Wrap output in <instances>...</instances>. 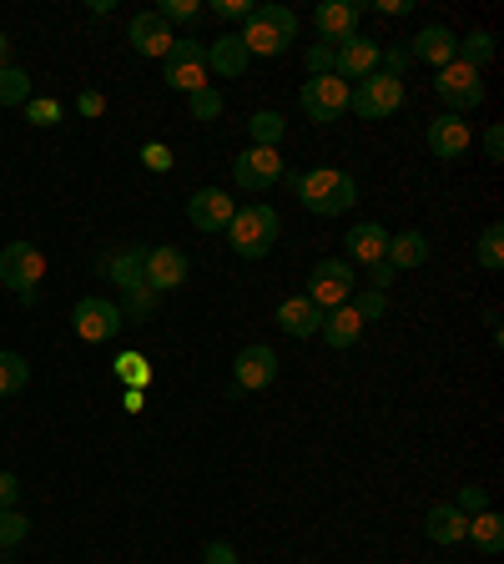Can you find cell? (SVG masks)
<instances>
[{"instance_id":"obj_29","label":"cell","mask_w":504,"mask_h":564,"mask_svg":"<svg viewBox=\"0 0 504 564\" xmlns=\"http://www.w3.org/2000/svg\"><path fill=\"white\" fill-rule=\"evenodd\" d=\"M31 101V71L21 67H0V106H26Z\"/></svg>"},{"instance_id":"obj_3","label":"cell","mask_w":504,"mask_h":564,"mask_svg":"<svg viewBox=\"0 0 504 564\" xmlns=\"http://www.w3.org/2000/svg\"><path fill=\"white\" fill-rule=\"evenodd\" d=\"M238 36L248 46V56H283L292 46V36H298V15L288 5H252Z\"/></svg>"},{"instance_id":"obj_46","label":"cell","mask_w":504,"mask_h":564,"mask_svg":"<svg viewBox=\"0 0 504 564\" xmlns=\"http://www.w3.org/2000/svg\"><path fill=\"white\" fill-rule=\"evenodd\" d=\"M15 504H21V479L0 469V509H15Z\"/></svg>"},{"instance_id":"obj_5","label":"cell","mask_w":504,"mask_h":564,"mask_svg":"<svg viewBox=\"0 0 504 564\" xmlns=\"http://www.w3.org/2000/svg\"><path fill=\"white\" fill-rule=\"evenodd\" d=\"M40 277H46V257H40V248H31V242H11V248L0 252V283H5L21 302H36Z\"/></svg>"},{"instance_id":"obj_49","label":"cell","mask_w":504,"mask_h":564,"mask_svg":"<svg viewBox=\"0 0 504 564\" xmlns=\"http://www.w3.org/2000/svg\"><path fill=\"white\" fill-rule=\"evenodd\" d=\"M484 157L504 161V127H490V132H484Z\"/></svg>"},{"instance_id":"obj_17","label":"cell","mask_w":504,"mask_h":564,"mask_svg":"<svg viewBox=\"0 0 504 564\" xmlns=\"http://www.w3.org/2000/svg\"><path fill=\"white\" fill-rule=\"evenodd\" d=\"M424 142H429V152H434L439 161H454V157H465L475 136H469V121H465V117H454V111H444V117L429 121Z\"/></svg>"},{"instance_id":"obj_25","label":"cell","mask_w":504,"mask_h":564,"mask_svg":"<svg viewBox=\"0 0 504 564\" xmlns=\"http://www.w3.org/2000/svg\"><path fill=\"white\" fill-rule=\"evenodd\" d=\"M323 343H328V348H353V343H359V333H363V317L353 313V308H333V313H323Z\"/></svg>"},{"instance_id":"obj_28","label":"cell","mask_w":504,"mask_h":564,"mask_svg":"<svg viewBox=\"0 0 504 564\" xmlns=\"http://www.w3.org/2000/svg\"><path fill=\"white\" fill-rule=\"evenodd\" d=\"M454 61H465V67L484 71L494 61V36H490V31H469V36H459V51H454Z\"/></svg>"},{"instance_id":"obj_23","label":"cell","mask_w":504,"mask_h":564,"mask_svg":"<svg viewBox=\"0 0 504 564\" xmlns=\"http://www.w3.org/2000/svg\"><path fill=\"white\" fill-rule=\"evenodd\" d=\"M278 328L288 333V338H313V333L323 328V308H313L308 298L278 302Z\"/></svg>"},{"instance_id":"obj_27","label":"cell","mask_w":504,"mask_h":564,"mask_svg":"<svg viewBox=\"0 0 504 564\" xmlns=\"http://www.w3.org/2000/svg\"><path fill=\"white\" fill-rule=\"evenodd\" d=\"M388 263H394V273H404V267H424L429 263V237L424 232L388 237Z\"/></svg>"},{"instance_id":"obj_7","label":"cell","mask_w":504,"mask_h":564,"mask_svg":"<svg viewBox=\"0 0 504 564\" xmlns=\"http://www.w3.org/2000/svg\"><path fill=\"white\" fill-rule=\"evenodd\" d=\"M398 106H404V81L384 76V71L363 76L359 86H353V96H348V111H359V117H369V121L394 117Z\"/></svg>"},{"instance_id":"obj_31","label":"cell","mask_w":504,"mask_h":564,"mask_svg":"<svg viewBox=\"0 0 504 564\" xmlns=\"http://www.w3.org/2000/svg\"><path fill=\"white\" fill-rule=\"evenodd\" d=\"M248 132H252V146H273V152H278L283 132H288V121H283L278 111H257V117L248 121Z\"/></svg>"},{"instance_id":"obj_9","label":"cell","mask_w":504,"mask_h":564,"mask_svg":"<svg viewBox=\"0 0 504 564\" xmlns=\"http://www.w3.org/2000/svg\"><path fill=\"white\" fill-rule=\"evenodd\" d=\"M348 96H353V86L338 76H313L303 81V92H298V106H303L313 121H338L348 111Z\"/></svg>"},{"instance_id":"obj_44","label":"cell","mask_w":504,"mask_h":564,"mask_svg":"<svg viewBox=\"0 0 504 564\" xmlns=\"http://www.w3.org/2000/svg\"><path fill=\"white\" fill-rule=\"evenodd\" d=\"M213 15H217V21H248L252 0H213Z\"/></svg>"},{"instance_id":"obj_41","label":"cell","mask_w":504,"mask_h":564,"mask_svg":"<svg viewBox=\"0 0 504 564\" xmlns=\"http://www.w3.org/2000/svg\"><path fill=\"white\" fill-rule=\"evenodd\" d=\"M379 67H384V76L404 81V71H409V46H388V51L379 56Z\"/></svg>"},{"instance_id":"obj_13","label":"cell","mask_w":504,"mask_h":564,"mask_svg":"<svg viewBox=\"0 0 504 564\" xmlns=\"http://www.w3.org/2000/svg\"><path fill=\"white\" fill-rule=\"evenodd\" d=\"M379 56H384V46H379V40H369V36L344 40V46L333 51V76H338V81L373 76V71H379Z\"/></svg>"},{"instance_id":"obj_51","label":"cell","mask_w":504,"mask_h":564,"mask_svg":"<svg viewBox=\"0 0 504 564\" xmlns=\"http://www.w3.org/2000/svg\"><path fill=\"white\" fill-rule=\"evenodd\" d=\"M146 408V388H127V413H142Z\"/></svg>"},{"instance_id":"obj_11","label":"cell","mask_w":504,"mask_h":564,"mask_svg":"<svg viewBox=\"0 0 504 564\" xmlns=\"http://www.w3.org/2000/svg\"><path fill=\"white\" fill-rule=\"evenodd\" d=\"M278 379V353L263 348V343H252L232 358V394H257V388H273Z\"/></svg>"},{"instance_id":"obj_26","label":"cell","mask_w":504,"mask_h":564,"mask_svg":"<svg viewBox=\"0 0 504 564\" xmlns=\"http://www.w3.org/2000/svg\"><path fill=\"white\" fill-rule=\"evenodd\" d=\"M424 535L434 544H465V514L454 509V504H434L424 519Z\"/></svg>"},{"instance_id":"obj_8","label":"cell","mask_w":504,"mask_h":564,"mask_svg":"<svg viewBox=\"0 0 504 564\" xmlns=\"http://www.w3.org/2000/svg\"><path fill=\"white\" fill-rule=\"evenodd\" d=\"M71 328H76L81 343H111L121 328V308L111 298H81L76 302V313H71Z\"/></svg>"},{"instance_id":"obj_15","label":"cell","mask_w":504,"mask_h":564,"mask_svg":"<svg viewBox=\"0 0 504 564\" xmlns=\"http://www.w3.org/2000/svg\"><path fill=\"white\" fill-rule=\"evenodd\" d=\"M187 223L197 227V232H227V223H232V197H227L223 187H202V192H192V202H187Z\"/></svg>"},{"instance_id":"obj_24","label":"cell","mask_w":504,"mask_h":564,"mask_svg":"<svg viewBox=\"0 0 504 564\" xmlns=\"http://www.w3.org/2000/svg\"><path fill=\"white\" fill-rule=\"evenodd\" d=\"M465 539L475 544L479 554H500L504 550V519L494 509H479L465 519Z\"/></svg>"},{"instance_id":"obj_18","label":"cell","mask_w":504,"mask_h":564,"mask_svg":"<svg viewBox=\"0 0 504 564\" xmlns=\"http://www.w3.org/2000/svg\"><path fill=\"white\" fill-rule=\"evenodd\" d=\"M127 40H132V51L136 56H167L172 51V26H167V21H161L157 11H142V15H132V26H127Z\"/></svg>"},{"instance_id":"obj_1","label":"cell","mask_w":504,"mask_h":564,"mask_svg":"<svg viewBox=\"0 0 504 564\" xmlns=\"http://www.w3.org/2000/svg\"><path fill=\"white\" fill-rule=\"evenodd\" d=\"M288 187H292V197L303 202L308 212H319V217H338V212H348L359 202V182L338 167L298 171V177H288Z\"/></svg>"},{"instance_id":"obj_48","label":"cell","mask_w":504,"mask_h":564,"mask_svg":"<svg viewBox=\"0 0 504 564\" xmlns=\"http://www.w3.org/2000/svg\"><path fill=\"white\" fill-rule=\"evenodd\" d=\"M76 111H81V117H101V111H107V96H101V92H81L76 96Z\"/></svg>"},{"instance_id":"obj_47","label":"cell","mask_w":504,"mask_h":564,"mask_svg":"<svg viewBox=\"0 0 504 564\" xmlns=\"http://www.w3.org/2000/svg\"><path fill=\"white\" fill-rule=\"evenodd\" d=\"M369 288H373V292H388V288H394V263H388V257L369 267Z\"/></svg>"},{"instance_id":"obj_33","label":"cell","mask_w":504,"mask_h":564,"mask_svg":"<svg viewBox=\"0 0 504 564\" xmlns=\"http://www.w3.org/2000/svg\"><path fill=\"white\" fill-rule=\"evenodd\" d=\"M117 379L127 383V388H146V383H152V363H146L142 353H121L117 358Z\"/></svg>"},{"instance_id":"obj_19","label":"cell","mask_w":504,"mask_h":564,"mask_svg":"<svg viewBox=\"0 0 504 564\" xmlns=\"http://www.w3.org/2000/svg\"><path fill=\"white\" fill-rule=\"evenodd\" d=\"M454 51H459V36H454L449 26H424L419 36H413V46H409V61H424V67H449L454 61Z\"/></svg>"},{"instance_id":"obj_34","label":"cell","mask_w":504,"mask_h":564,"mask_svg":"<svg viewBox=\"0 0 504 564\" xmlns=\"http://www.w3.org/2000/svg\"><path fill=\"white\" fill-rule=\"evenodd\" d=\"M26 121H31V127H61L67 111H61V101H51V96H31V101H26Z\"/></svg>"},{"instance_id":"obj_38","label":"cell","mask_w":504,"mask_h":564,"mask_svg":"<svg viewBox=\"0 0 504 564\" xmlns=\"http://www.w3.org/2000/svg\"><path fill=\"white\" fill-rule=\"evenodd\" d=\"M213 117H223V96H217L213 86L192 92V121H213Z\"/></svg>"},{"instance_id":"obj_37","label":"cell","mask_w":504,"mask_h":564,"mask_svg":"<svg viewBox=\"0 0 504 564\" xmlns=\"http://www.w3.org/2000/svg\"><path fill=\"white\" fill-rule=\"evenodd\" d=\"M348 308H353V313L369 323V317H384V313H388V298L369 288V292H353V298H348Z\"/></svg>"},{"instance_id":"obj_32","label":"cell","mask_w":504,"mask_h":564,"mask_svg":"<svg viewBox=\"0 0 504 564\" xmlns=\"http://www.w3.org/2000/svg\"><path fill=\"white\" fill-rule=\"evenodd\" d=\"M479 267L484 273H500L504 267V227H484V237H479Z\"/></svg>"},{"instance_id":"obj_52","label":"cell","mask_w":504,"mask_h":564,"mask_svg":"<svg viewBox=\"0 0 504 564\" xmlns=\"http://www.w3.org/2000/svg\"><path fill=\"white\" fill-rule=\"evenodd\" d=\"M5 56H11V40H5V31H0V67H5Z\"/></svg>"},{"instance_id":"obj_36","label":"cell","mask_w":504,"mask_h":564,"mask_svg":"<svg viewBox=\"0 0 504 564\" xmlns=\"http://www.w3.org/2000/svg\"><path fill=\"white\" fill-rule=\"evenodd\" d=\"M31 535V519L21 509H0V550H15Z\"/></svg>"},{"instance_id":"obj_2","label":"cell","mask_w":504,"mask_h":564,"mask_svg":"<svg viewBox=\"0 0 504 564\" xmlns=\"http://www.w3.org/2000/svg\"><path fill=\"white\" fill-rule=\"evenodd\" d=\"M278 232H283V217L267 207V202H252V207L232 212V223H227V242H232V252L248 257V263L267 257L273 242H278Z\"/></svg>"},{"instance_id":"obj_40","label":"cell","mask_w":504,"mask_h":564,"mask_svg":"<svg viewBox=\"0 0 504 564\" xmlns=\"http://www.w3.org/2000/svg\"><path fill=\"white\" fill-rule=\"evenodd\" d=\"M454 509H459V514H465V519H469V514L490 509V494H484V489H479V484H465V489H459V499H454Z\"/></svg>"},{"instance_id":"obj_35","label":"cell","mask_w":504,"mask_h":564,"mask_svg":"<svg viewBox=\"0 0 504 564\" xmlns=\"http://www.w3.org/2000/svg\"><path fill=\"white\" fill-rule=\"evenodd\" d=\"M157 298H161V292L136 288V292H127V302H117V308H121V317H132V323H146V317L157 313Z\"/></svg>"},{"instance_id":"obj_20","label":"cell","mask_w":504,"mask_h":564,"mask_svg":"<svg viewBox=\"0 0 504 564\" xmlns=\"http://www.w3.org/2000/svg\"><path fill=\"white\" fill-rule=\"evenodd\" d=\"M101 273H111V283H117L121 292H136L146 288V248H121L111 252V257H101Z\"/></svg>"},{"instance_id":"obj_45","label":"cell","mask_w":504,"mask_h":564,"mask_svg":"<svg viewBox=\"0 0 504 564\" xmlns=\"http://www.w3.org/2000/svg\"><path fill=\"white\" fill-rule=\"evenodd\" d=\"M202 564H238V550H232L227 539H213V544L202 550Z\"/></svg>"},{"instance_id":"obj_42","label":"cell","mask_w":504,"mask_h":564,"mask_svg":"<svg viewBox=\"0 0 504 564\" xmlns=\"http://www.w3.org/2000/svg\"><path fill=\"white\" fill-rule=\"evenodd\" d=\"M333 51L338 46H308V76H333Z\"/></svg>"},{"instance_id":"obj_4","label":"cell","mask_w":504,"mask_h":564,"mask_svg":"<svg viewBox=\"0 0 504 564\" xmlns=\"http://www.w3.org/2000/svg\"><path fill=\"white\" fill-rule=\"evenodd\" d=\"M161 81L187 96L202 92V86H207V46H197L192 36H177L172 51L161 56Z\"/></svg>"},{"instance_id":"obj_12","label":"cell","mask_w":504,"mask_h":564,"mask_svg":"<svg viewBox=\"0 0 504 564\" xmlns=\"http://www.w3.org/2000/svg\"><path fill=\"white\" fill-rule=\"evenodd\" d=\"M278 177H283V157L273 146H248L242 157H232V182L242 192H267Z\"/></svg>"},{"instance_id":"obj_6","label":"cell","mask_w":504,"mask_h":564,"mask_svg":"<svg viewBox=\"0 0 504 564\" xmlns=\"http://www.w3.org/2000/svg\"><path fill=\"white\" fill-rule=\"evenodd\" d=\"M303 298L313 302V308H323V313L344 308V302L353 298V263H344V257H323V263H313V277H308Z\"/></svg>"},{"instance_id":"obj_14","label":"cell","mask_w":504,"mask_h":564,"mask_svg":"<svg viewBox=\"0 0 504 564\" xmlns=\"http://www.w3.org/2000/svg\"><path fill=\"white\" fill-rule=\"evenodd\" d=\"M359 5L353 0H323L319 11H313V26H319L323 46H344V40L359 36Z\"/></svg>"},{"instance_id":"obj_21","label":"cell","mask_w":504,"mask_h":564,"mask_svg":"<svg viewBox=\"0 0 504 564\" xmlns=\"http://www.w3.org/2000/svg\"><path fill=\"white\" fill-rule=\"evenodd\" d=\"M344 248H348L344 263H363V267H373V263H384V257H388V232H384L379 223H359L353 232L344 237Z\"/></svg>"},{"instance_id":"obj_16","label":"cell","mask_w":504,"mask_h":564,"mask_svg":"<svg viewBox=\"0 0 504 564\" xmlns=\"http://www.w3.org/2000/svg\"><path fill=\"white\" fill-rule=\"evenodd\" d=\"M192 263H187L182 248H146V288L152 292H172L187 283Z\"/></svg>"},{"instance_id":"obj_10","label":"cell","mask_w":504,"mask_h":564,"mask_svg":"<svg viewBox=\"0 0 504 564\" xmlns=\"http://www.w3.org/2000/svg\"><path fill=\"white\" fill-rule=\"evenodd\" d=\"M434 92L444 96V106H449L454 117H459V111H475V106L484 101V81H479L475 67H465V61H449V67L439 71Z\"/></svg>"},{"instance_id":"obj_50","label":"cell","mask_w":504,"mask_h":564,"mask_svg":"<svg viewBox=\"0 0 504 564\" xmlns=\"http://www.w3.org/2000/svg\"><path fill=\"white\" fill-rule=\"evenodd\" d=\"M413 0H379V15H409Z\"/></svg>"},{"instance_id":"obj_39","label":"cell","mask_w":504,"mask_h":564,"mask_svg":"<svg viewBox=\"0 0 504 564\" xmlns=\"http://www.w3.org/2000/svg\"><path fill=\"white\" fill-rule=\"evenodd\" d=\"M157 15L167 21V26H172V21H187V26H192V21L202 15V5H197V0H161Z\"/></svg>"},{"instance_id":"obj_43","label":"cell","mask_w":504,"mask_h":564,"mask_svg":"<svg viewBox=\"0 0 504 564\" xmlns=\"http://www.w3.org/2000/svg\"><path fill=\"white\" fill-rule=\"evenodd\" d=\"M142 167L146 171H172V152H167L161 142H146L142 146Z\"/></svg>"},{"instance_id":"obj_22","label":"cell","mask_w":504,"mask_h":564,"mask_svg":"<svg viewBox=\"0 0 504 564\" xmlns=\"http://www.w3.org/2000/svg\"><path fill=\"white\" fill-rule=\"evenodd\" d=\"M248 46H242V36H217L213 46H207V76H223V81H238L242 71H248Z\"/></svg>"},{"instance_id":"obj_30","label":"cell","mask_w":504,"mask_h":564,"mask_svg":"<svg viewBox=\"0 0 504 564\" xmlns=\"http://www.w3.org/2000/svg\"><path fill=\"white\" fill-rule=\"evenodd\" d=\"M31 383V363L21 353H0V398H15Z\"/></svg>"}]
</instances>
